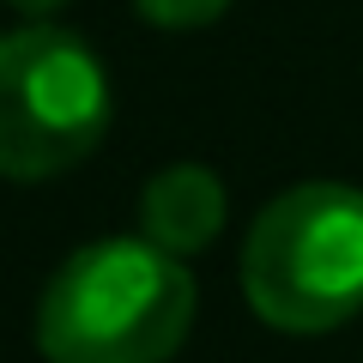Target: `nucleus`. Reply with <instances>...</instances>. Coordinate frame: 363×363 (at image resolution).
<instances>
[{"instance_id": "obj_1", "label": "nucleus", "mask_w": 363, "mask_h": 363, "mask_svg": "<svg viewBox=\"0 0 363 363\" xmlns=\"http://www.w3.org/2000/svg\"><path fill=\"white\" fill-rule=\"evenodd\" d=\"M194 272L152 236H104L55 267L37 303L49 363H169L194 327Z\"/></svg>"}, {"instance_id": "obj_2", "label": "nucleus", "mask_w": 363, "mask_h": 363, "mask_svg": "<svg viewBox=\"0 0 363 363\" xmlns=\"http://www.w3.org/2000/svg\"><path fill=\"white\" fill-rule=\"evenodd\" d=\"M242 297L279 333H333L363 315V188L297 182L242 242Z\"/></svg>"}, {"instance_id": "obj_3", "label": "nucleus", "mask_w": 363, "mask_h": 363, "mask_svg": "<svg viewBox=\"0 0 363 363\" xmlns=\"http://www.w3.org/2000/svg\"><path fill=\"white\" fill-rule=\"evenodd\" d=\"M116 91L85 37L61 25L0 30V176L49 182L109 133Z\"/></svg>"}, {"instance_id": "obj_4", "label": "nucleus", "mask_w": 363, "mask_h": 363, "mask_svg": "<svg viewBox=\"0 0 363 363\" xmlns=\"http://www.w3.org/2000/svg\"><path fill=\"white\" fill-rule=\"evenodd\" d=\"M218 230H224V182L206 164H169L145 182L140 236H152L157 248L194 260L218 242Z\"/></svg>"}, {"instance_id": "obj_5", "label": "nucleus", "mask_w": 363, "mask_h": 363, "mask_svg": "<svg viewBox=\"0 0 363 363\" xmlns=\"http://www.w3.org/2000/svg\"><path fill=\"white\" fill-rule=\"evenodd\" d=\"M230 0H133V13L157 30H200L212 18H224Z\"/></svg>"}, {"instance_id": "obj_6", "label": "nucleus", "mask_w": 363, "mask_h": 363, "mask_svg": "<svg viewBox=\"0 0 363 363\" xmlns=\"http://www.w3.org/2000/svg\"><path fill=\"white\" fill-rule=\"evenodd\" d=\"M18 13H30V18H49V13H61L67 0H13Z\"/></svg>"}]
</instances>
